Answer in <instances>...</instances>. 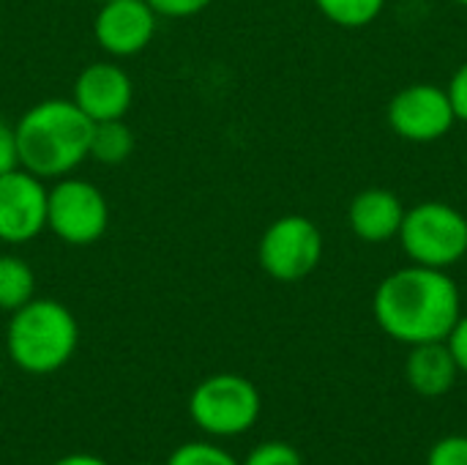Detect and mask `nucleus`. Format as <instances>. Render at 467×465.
I'll list each match as a JSON object with an SVG mask.
<instances>
[{
    "label": "nucleus",
    "instance_id": "f257e3e1",
    "mask_svg": "<svg viewBox=\"0 0 467 465\" xmlns=\"http://www.w3.org/2000/svg\"><path fill=\"white\" fill-rule=\"evenodd\" d=\"M372 315L391 340L410 348L446 340L462 315V299L449 271L413 263L378 285Z\"/></svg>",
    "mask_w": 467,
    "mask_h": 465
},
{
    "label": "nucleus",
    "instance_id": "f03ea898",
    "mask_svg": "<svg viewBox=\"0 0 467 465\" xmlns=\"http://www.w3.org/2000/svg\"><path fill=\"white\" fill-rule=\"evenodd\" d=\"M16 129L19 167L38 178L68 175L88 159L93 121L66 99L33 104Z\"/></svg>",
    "mask_w": 467,
    "mask_h": 465
},
{
    "label": "nucleus",
    "instance_id": "7ed1b4c3",
    "mask_svg": "<svg viewBox=\"0 0 467 465\" xmlns=\"http://www.w3.org/2000/svg\"><path fill=\"white\" fill-rule=\"evenodd\" d=\"M8 356L30 375H49L68 365L79 343V326L71 310L55 299H30L11 312Z\"/></svg>",
    "mask_w": 467,
    "mask_h": 465
},
{
    "label": "nucleus",
    "instance_id": "20e7f679",
    "mask_svg": "<svg viewBox=\"0 0 467 465\" xmlns=\"http://www.w3.org/2000/svg\"><path fill=\"white\" fill-rule=\"evenodd\" d=\"M397 238L416 266L449 271L467 255V219L449 203L427 200L405 211Z\"/></svg>",
    "mask_w": 467,
    "mask_h": 465
},
{
    "label": "nucleus",
    "instance_id": "39448f33",
    "mask_svg": "<svg viewBox=\"0 0 467 465\" xmlns=\"http://www.w3.org/2000/svg\"><path fill=\"white\" fill-rule=\"evenodd\" d=\"M263 400L257 386L235 373H219L200 381L189 397L194 425L211 436L233 439L254 428Z\"/></svg>",
    "mask_w": 467,
    "mask_h": 465
},
{
    "label": "nucleus",
    "instance_id": "423d86ee",
    "mask_svg": "<svg viewBox=\"0 0 467 465\" xmlns=\"http://www.w3.org/2000/svg\"><path fill=\"white\" fill-rule=\"evenodd\" d=\"M263 271L276 282L306 280L323 260V233L301 214L274 219L257 247Z\"/></svg>",
    "mask_w": 467,
    "mask_h": 465
},
{
    "label": "nucleus",
    "instance_id": "0eeeda50",
    "mask_svg": "<svg viewBox=\"0 0 467 465\" xmlns=\"http://www.w3.org/2000/svg\"><path fill=\"white\" fill-rule=\"evenodd\" d=\"M47 227L71 247L96 244L109 227V206L99 186L63 178L47 195Z\"/></svg>",
    "mask_w": 467,
    "mask_h": 465
},
{
    "label": "nucleus",
    "instance_id": "6e6552de",
    "mask_svg": "<svg viewBox=\"0 0 467 465\" xmlns=\"http://www.w3.org/2000/svg\"><path fill=\"white\" fill-rule=\"evenodd\" d=\"M457 123L446 88L416 82L394 93L389 101V126L408 143H435Z\"/></svg>",
    "mask_w": 467,
    "mask_h": 465
},
{
    "label": "nucleus",
    "instance_id": "1a4fd4ad",
    "mask_svg": "<svg viewBox=\"0 0 467 465\" xmlns=\"http://www.w3.org/2000/svg\"><path fill=\"white\" fill-rule=\"evenodd\" d=\"M44 181L22 167L0 175V241L25 244L47 227Z\"/></svg>",
    "mask_w": 467,
    "mask_h": 465
},
{
    "label": "nucleus",
    "instance_id": "9d476101",
    "mask_svg": "<svg viewBox=\"0 0 467 465\" xmlns=\"http://www.w3.org/2000/svg\"><path fill=\"white\" fill-rule=\"evenodd\" d=\"M156 16L145 0H107L96 14L93 33L107 55L131 58L153 41Z\"/></svg>",
    "mask_w": 467,
    "mask_h": 465
},
{
    "label": "nucleus",
    "instance_id": "9b49d317",
    "mask_svg": "<svg viewBox=\"0 0 467 465\" xmlns=\"http://www.w3.org/2000/svg\"><path fill=\"white\" fill-rule=\"evenodd\" d=\"M134 99L131 77L115 63H90L74 82V104L93 121L126 118Z\"/></svg>",
    "mask_w": 467,
    "mask_h": 465
},
{
    "label": "nucleus",
    "instance_id": "f8f14e48",
    "mask_svg": "<svg viewBox=\"0 0 467 465\" xmlns=\"http://www.w3.org/2000/svg\"><path fill=\"white\" fill-rule=\"evenodd\" d=\"M405 206L400 200L397 192L383 189V186H372L358 192L350 200L348 208V222L356 238L367 241V244H383L400 236L402 219H405Z\"/></svg>",
    "mask_w": 467,
    "mask_h": 465
},
{
    "label": "nucleus",
    "instance_id": "ddd939ff",
    "mask_svg": "<svg viewBox=\"0 0 467 465\" xmlns=\"http://www.w3.org/2000/svg\"><path fill=\"white\" fill-rule=\"evenodd\" d=\"M457 375H460V367H457L454 354L449 351L446 340L410 345V354L405 362V378L416 395L443 397L454 389Z\"/></svg>",
    "mask_w": 467,
    "mask_h": 465
},
{
    "label": "nucleus",
    "instance_id": "4468645a",
    "mask_svg": "<svg viewBox=\"0 0 467 465\" xmlns=\"http://www.w3.org/2000/svg\"><path fill=\"white\" fill-rule=\"evenodd\" d=\"M134 151V132L126 123V118L115 121H99L90 132V148L88 156L101 164H123Z\"/></svg>",
    "mask_w": 467,
    "mask_h": 465
},
{
    "label": "nucleus",
    "instance_id": "2eb2a0df",
    "mask_svg": "<svg viewBox=\"0 0 467 465\" xmlns=\"http://www.w3.org/2000/svg\"><path fill=\"white\" fill-rule=\"evenodd\" d=\"M36 293V274L27 260L16 255H0V310L16 312Z\"/></svg>",
    "mask_w": 467,
    "mask_h": 465
},
{
    "label": "nucleus",
    "instance_id": "dca6fc26",
    "mask_svg": "<svg viewBox=\"0 0 467 465\" xmlns=\"http://www.w3.org/2000/svg\"><path fill=\"white\" fill-rule=\"evenodd\" d=\"M315 5L334 25L356 30L372 25L380 16L386 0H315Z\"/></svg>",
    "mask_w": 467,
    "mask_h": 465
},
{
    "label": "nucleus",
    "instance_id": "f3484780",
    "mask_svg": "<svg viewBox=\"0 0 467 465\" xmlns=\"http://www.w3.org/2000/svg\"><path fill=\"white\" fill-rule=\"evenodd\" d=\"M167 465H241L230 452H224L222 447L213 444H202V441H192L178 447Z\"/></svg>",
    "mask_w": 467,
    "mask_h": 465
},
{
    "label": "nucleus",
    "instance_id": "a211bd4d",
    "mask_svg": "<svg viewBox=\"0 0 467 465\" xmlns=\"http://www.w3.org/2000/svg\"><path fill=\"white\" fill-rule=\"evenodd\" d=\"M244 465H304V460L296 447L285 441H265L249 452Z\"/></svg>",
    "mask_w": 467,
    "mask_h": 465
},
{
    "label": "nucleus",
    "instance_id": "6ab92c4d",
    "mask_svg": "<svg viewBox=\"0 0 467 465\" xmlns=\"http://www.w3.org/2000/svg\"><path fill=\"white\" fill-rule=\"evenodd\" d=\"M427 465H467V436H446V439H441L430 449Z\"/></svg>",
    "mask_w": 467,
    "mask_h": 465
},
{
    "label": "nucleus",
    "instance_id": "aec40b11",
    "mask_svg": "<svg viewBox=\"0 0 467 465\" xmlns=\"http://www.w3.org/2000/svg\"><path fill=\"white\" fill-rule=\"evenodd\" d=\"M161 16H194L205 11L213 0H145Z\"/></svg>",
    "mask_w": 467,
    "mask_h": 465
},
{
    "label": "nucleus",
    "instance_id": "412c9836",
    "mask_svg": "<svg viewBox=\"0 0 467 465\" xmlns=\"http://www.w3.org/2000/svg\"><path fill=\"white\" fill-rule=\"evenodd\" d=\"M19 167V148H16V129L0 118V175Z\"/></svg>",
    "mask_w": 467,
    "mask_h": 465
},
{
    "label": "nucleus",
    "instance_id": "4be33fe9",
    "mask_svg": "<svg viewBox=\"0 0 467 465\" xmlns=\"http://www.w3.org/2000/svg\"><path fill=\"white\" fill-rule=\"evenodd\" d=\"M446 93H449V99H451V107H454L457 121L467 123V63H462V66L454 71V77H451Z\"/></svg>",
    "mask_w": 467,
    "mask_h": 465
},
{
    "label": "nucleus",
    "instance_id": "5701e85b",
    "mask_svg": "<svg viewBox=\"0 0 467 465\" xmlns=\"http://www.w3.org/2000/svg\"><path fill=\"white\" fill-rule=\"evenodd\" d=\"M446 345L454 354V362H457L460 373L467 375V315H460V321L454 323L451 334L446 337Z\"/></svg>",
    "mask_w": 467,
    "mask_h": 465
},
{
    "label": "nucleus",
    "instance_id": "b1692460",
    "mask_svg": "<svg viewBox=\"0 0 467 465\" xmlns=\"http://www.w3.org/2000/svg\"><path fill=\"white\" fill-rule=\"evenodd\" d=\"M52 465H109L107 460H101L99 455H90V452H71V455H63L60 460H55Z\"/></svg>",
    "mask_w": 467,
    "mask_h": 465
},
{
    "label": "nucleus",
    "instance_id": "393cba45",
    "mask_svg": "<svg viewBox=\"0 0 467 465\" xmlns=\"http://www.w3.org/2000/svg\"><path fill=\"white\" fill-rule=\"evenodd\" d=\"M454 3H460V5H465L467 8V0H454Z\"/></svg>",
    "mask_w": 467,
    "mask_h": 465
},
{
    "label": "nucleus",
    "instance_id": "a878e982",
    "mask_svg": "<svg viewBox=\"0 0 467 465\" xmlns=\"http://www.w3.org/2000/svg\"><path fill=\"white\" fill-rule=\"evenodd\" d=\"M142 465H148V463H142Z\"/></svg>",
    "mask_w": 467,
    "mask_h": 465
},
{
    "label": "nucleus",
    "instance_id": "bb28decb",
    "mask_svg": "<svg viewBox=\"0 0 467 465\" xmlns=\"http://www.w3.org/2000/svg\"><path fill=\"white\" fill-rule=\"evenodd\" d=\"M104 3H107V0H104Z\"/></svg>",
    "mask_w": 467,
    "mask_h": 465
}]
</instances>
